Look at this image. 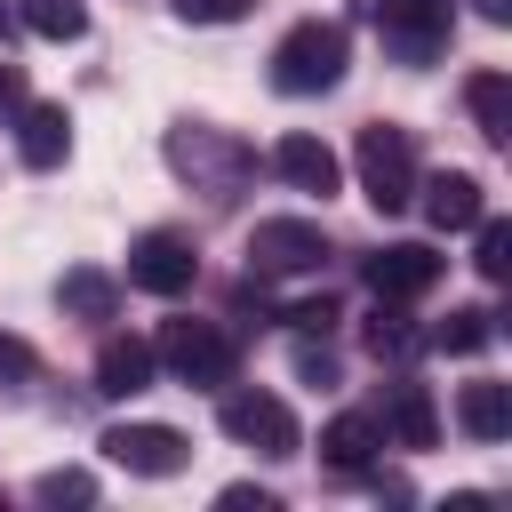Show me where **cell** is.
<instances>
[{
	"instance_id": "cell-4",
	"label": "cell",
	"mask_w": 512,
	"mask_h": 512,
	"mask_svg": "<svg viewBox=\"0 0 512 512\" xmlns=\"http://www.w3.org/2000/svg\"><path fill=\"white\" fill-rule=\"evenodd\" d=\"M328 264V232L312 216H264L248 232V272L256 280H296V272H320Z\"/></svg>"
},
{
	"instance_id": "cell-24",
	"label": "cell",
	"mask_w": 512,
	"mask_h": 512,
	"mask_svg": "<svg viewBox=\"0 0 512 512\" xmlns=\"http://www.w3.org/2000/svg\"><path fill=\"white\" fill-rule=\"evenodd\" d=\"M176 16L184 24H232V16H248V0H176Z\"/></svg>"
},
{
	"instance_id": "cell-29",
	"label": "cell",
	"mask_w": 512,
	"mask_h": 512,
	"mask_svg": "<svg viewBox=\"0 0 512 512\" xmlns=\"http://www.w3.org/2000/svg\"><path fill=\"white\" fill-rule=\"evenodd\" d=\"M216 504H224V512H272V496H264V488H224Z\"/></svg>"
},
{
	"instance_id": "cell-1",
	"label": "cell",
	"mask_w": 512,
	"mask_h": 512,
	"mask_svg": "<svg viewBox=\"0 0 512 512\" xmlns=\"http://www.w3.org/2000/svg\"><path fill=\"white\" fill-rule=\"evenodd\" d=\"M344 64H352L344 24L304 16V24H288V32H280V48H272V88H280V96H320V88H336V80H344Z\"/></svg>"
},
{
	"instance_id": "cell-6",
	"label": "cell",
	"mask_w": 512,
	"mask_h": 512,
	"mask_svg": "<svg viewBox=\"0 0 512 512\" xmlns=\"http://www.w3.org/2000/svg\"><path fill=\"white\" fill-rule=\"evenodd\" d=\"M96 448H104L120 472H136V480H176V472L192 464V440H184L176 424H112Z\"/></svg>"
},
{
	"instance_id": "cell-3",
	"label": "cell",
	"mask_w": 512,
	"mask_h": 512,
	"mask_svg": "<svg viewBox=\"0 0 512 512\" xmlns=\"http://www.w3.org/2000/svg\"><path fill=\"white\" fill-rule=\"evenodd\" d=\"M152 360L176 376V384H232V368H240V344L216 328V320H168L160 328V344H152Z\"/></svg>"
},
{
	"instance_id": "cell-19",
	"label": "cell",
	"mask_w": 512,
	"mask_h": 512,
	"mask_svg": "<svg viewBox=\"0 0 512 512\" xmlns=\"http://www.w3.org/2000/svg\"><path fill=\"white\" fill-rule=\"evenodd\" d=\"M432 344H440V352H488V344H496V312H488V304H456V312L432 328Z\"/></svg>"
},
{
	"instance_id": "cell-28",
	"label": "cell",
	"mask_w": 512,
	"mask_h": 512,
	"mask_svg": "<svg viewBox=\"0 0 512 512\" xmlns=\"http://www.w3.org/2000/svg\"><path fill=\"white\" fill-rule=\"evenodd\" d=\"M16 376H32V344L0 336V384H16Z\"/></svg>"
},
{
	"instance_id": "cell-14",
	"label": "cell",
	"mask_w": 512,
	"mask_h": 512,
	"mask_svg": "<svg viewBox=\"0 0 512 512\" xmlns=\"http://www.w3.org/2000/svg\"><path fill=\"white\" fill-rule=\"evenodd\" d=\"M384 448V424L376 416H360V408H344V416H328V432H320V456L336 464V472H368V456Z\"/></svg>"
},
{
	"instance_id": "cell-8",
	"label": "cell",
	"mask_w": 512,
	"mask_h": 512,
	"mask_svg": "<svg viewBox=\"0 0 512 512\" xmlns=\"http://www.w3.org/2000/svg\"><path fill=\"white\" fill-rule=\"evenodd\" d=\"M216 416H224V432H232L240 448H256V456H296V448H304L288 400H272V392H232Z\"/></svg>"
},
{
	"instance_id": "cell-31",
	"label": "cell",
	"mask_w": 512,
	"mask_h": 512,
	"mask_svg": "<svg viewBox=\"0 0 512 512\" xmlns=\"http://www.w3.org/2000/svg\"><path fill=\"white\" fill-rule=\"evenodd\" d=\"M0 32H8V8H0Z\"/></svg>"
},
{
	"instance_id": "cell-30",
	"label": "cell",
	"mask_w": 512,
	"mask_h": 512,
	"mask_svg": "<svg viewBox=\"0 0 512 512\" xmlns=\"http://www.w3.org/2000/svg\"><path fill=\"white\" fill-rule=\"evenodd\" d=\"M472 8H480L488 24H512V0H472Z\"/></svg>"
},
{
	"instance_id": "cell-27",
	"label": "cell",
	"mask_w": 512,
	"mask_h": 512,
	"mask_svg": "<svg viewBox=\"0 0 512 512\" xmlns=\"http://www.w3.org/2000/svg\"><path fill=\"white\" fill-rule=\"evenodd\" d=\"M16 112H24V64H8V56H0V128H8Z\"/></svg>"
},
{
	"instance_id": "cell-17",
	"label": "cell",
	"mask_w": 512,
	"mask_h": 512,
	"mask_svg": "<svg viewBox=\"0 0 512 512\" xmlns=\"http://www.w3.org/2000/svg\"><path fill=\"white\" fill-rule=\"evenodd\" d=\"M464 104H472V120H480L488 144H512V80L504 72H472L464 80Z\"/></svg>"
},
{
	"instance_id": "cell-23",
	"label": "cell",
	"mask_w": 512,
	"mask_h": 512,
	"mask_svg": "<svg viewBox=\"0 0 512 512\" xmlns=\"http://www.w3.org/2000/svg\"><path fill=\"white\" fill-rule=\"evenodd\" d=\"M32 496H40V504H96V480L64 464V472H40V480H32Z\"/></svg>"
},
{
	"instance_id": "cell-12",
	"label": "cell",
	"mask_w": 512,
	"mask_h": 512,
	"mask_svg": "<svg viewBox=\"0 0 512 512\" xmlns=\"http://www.w3.org/2000/svg\"><path fill=\"white\" fill-rule=\"evenodd\" d=\"M272 168H280V176H288L296 192H320V200H328V192L344 184V160H336V152H328L320 136H304V128L272 144Z\"/></svg>"
},
{
	"instance_id": "cell-13",
	"label": "cell",
	"mask_w": 512,
	"mask_h": 512,
	"mask_svg": "<svg viewBox=\"0 0 512 512\" xmlns=\"http://www.w3.org/2000/svg\"><path fill=\"white\" fill-rule=\"evenodd\" d=\"M152 344L144 336H104V352H96V392L104 400H136V392H152Z\"/></svg>"
},
{
	"instance_id": "cell-20",
	"label": "cell",
	"mask_w": 512,
	"mask_h": 512,
	"mask_svg": "<svg viewBox=\"0 0 512 512\" xmlns=\"http://www.w3.org/2000/svg\"><path fill=\"white\" fill-rule=\"evenodd\" d=\"M16 16L40 40H80L88 32V0H16Z\"/></svg>"
},
{
	"instance_id": "cell-7",
	"label": "cell",
	"mask_w": 512,
	"mask_h": 512,
	"mask_svg": "<svg viewBox=\"0 0 512 512\" xmlns=\"http://www.w3.org/2000/svg\"><path fill=\"white\" fill-rule=\"evenodd\" d=\"M128 280H136L144 296H184V288L200 280V256H192L184 232L152 224V232H136V248H128Z\"/></svg>"
},
{
	"instance_id": "cell-21",
	"label": "cell",
	"mask_w": 512,
	"mask_h": 512,
	"mask_svg": "<svg viewBox=\"0 0 512 512\" xmlns=\"http://www.w3.org/2000/svg\"><path fill=\"white\" fill-rule=\"evenodd\" d=\"M416 344H424V336L408 328V312H400L392 296H376V320H368V352H376V360H408Z\"/></svg>"
},
{
	"instance_id": "cell-18",
	"label": "cell",
	"mask_w": 512,
	"mask_h": 512,
	"mask_svg": "<svg viewBox=\"0 0 512 512\" xmlns=\"http://www.w3.org/2000/svg\"><path fill=\"white\" fill-rule=\"evenodd\" d=\"M56 296H64V312H80V320H112V304H120V280H112V272H96V264H72Z\"/></svg>"
},
{
	"instance_id": "cell-25",
	"label": "cell",
	"mask_w": 512,
	"mask_h": 512,
	"mask_svg": "<svg viewBox=\"0 0 512 512\" xmlns=\"http://www.w3.org/2000/svg\"><path fill=\"white\" fill-rule=\"evenodd\" d=\"M288 328H304V336H328V328H336V304H328V296H312V304H288Z\"/></svg>"
},
{
	"instance_id": "cell-10",
	"label": "cell",
	"mask_w": 512,
	"mask_h": 512,
	"mask_svg": "<svg viewBox=\"0 0 512 512\" xmlns=\"http://www.w3.org/2000/svg\"><path fill=\"white\" fill-rule=\"evenodd\" d=\"M416 200H424V216H432L440 232H472V224L488 216V192H480V176H464V168L416 176Z\"/></svg>"
},
{
	"instance_id": "cell-15",
	"label": "cell",
	"mask_w": 512,
	"mask_h": 512,
	"mask_svg": "<svg viewBox=\"0 0 512 512\" xmlns=\"http://www.w3.org/2000/svg\"><path fill=\"white\" fill-rule=\"evenodd\" d=\"M456 424H464L480 448H496V440L512 432V392H504V384H488V376H480V384H464V392H456Z\"/></svg>"
},
{
	"instance_id": "cell-5",
	"label": "cell",
	"mask_w": 512,
	"mask_h": 512,
	"mask_svg": "<svg viewBox=\"0 0 512 512\" xmlns=\"http://www.w3.org/2000/svg\"><path fill=\"white\" fill-rule=\"evenodd\" d=\"M384 32V48L400 64H432L448 48V24H456V0H360Z\"/></svg>"
},
{
	"instance_id": "cell-16",
	"label": "cell",
	"mask_w": 512,
	"mask_h": 512,
	"mask_svg": "<svg viewBox=\"0 0 512 512\" xmlns=\"http://www.w3.org/2000/svg\"><path fill=\"white\" fill-rule=\"evenodd\" d=\"M376 424H384L400 448H432V440H440V408H432V392H424V384H400V392H392V408H384Z\"/></svg>"
},
{
	"instance_id": "cell-11",
	"label": "cell",
	"mask_w": 512,
	"mask_h": 512,
	"mask_svg": "<svg viewBox=\"0 0 512 512\" xmlns=\"http://www.w3.org/2000/svg\"><path fill=\"white\" fill-rule=\"evenodd\" d=\"M8 128H16V160H24V168H56V160L72 152V112H64V104H32V96H24V112H16Z\"/></svg>"
},
{
	"instance_id": "cell-22",
	"label": "cell",
	"mask_w": 512,
	"mask_h": 512,
	"mask_svg": "<svg viewBox=\"0 0 512 512\" xmlns=\"http://www.w3.org/2000/svg\"><path fill=\"white\" fill-rule=\"evenodd\" d=\"M472 232H480V248H472L480 280H504V272H512V224H504V216H480Z\"/></svg>"
},
{
	"instance_id": "cell-2",
	"label": "cell",
	"mask_w": 512,
	"mask_h": 512,
	"mask_svg": "<svg viewBox=\"0 0 512 512\" xmlns=\"http://www.w3.org/2000/svg\"><path fill=\"white\" fill-rule=\"evenodd\" d=\"M352 168H360V192H368L376 216H400L416 200V176H424L416 168V136L400 120H368L360 144H352Z\"/></svg>"
},
{
	"instance_id": "cell-9",
	"label": "cell",
	"mask_w": 512,
	"mask_h": 512,
	"mask_svg": "<svg viewBox=\"0 0 512 512\" xmlns=\"http://www.w3.org/2000/svg\"><path fill=\"white\" fill-rule=\"evenodd\" d=\"M360 272H368V288H376V296L408 304V296H424V288L440 280V256H432L424 240H392V248H376Z\"/></svg>"
},
{
	"instance_id": "cell-26",
	"label": "cell",
	"mask_w": 512,
	"mask_h": 512,
	"mask_svg": "<svg viewBox=\"0 0 512 512\" xmlns=\"http://www.w3.org/2000/svg\"><path fill=\"white\" fill-rule=\"evenodd\" d=\"M296 376L304 384H336V352L328 344H296Z\"/></svg>"
}]
</instances>
